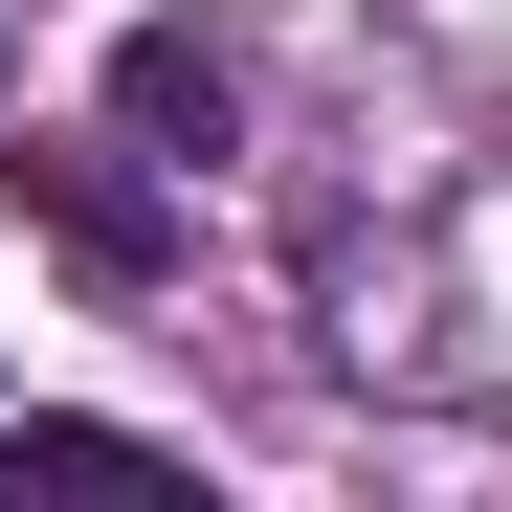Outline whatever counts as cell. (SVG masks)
Returning <instances> with one entry per match:
<instances>
[{
	"instance_id": "6da1fadb",
	"label": "cell",
	"mask_w": 512,
	"mask_h": 512,
	"mask_svg": "<svg viewBox=\"0 0 512 512\" xmlns=\"http://www.w3.org/2000/svg\"><path fill=\"white\" fill-rule=\"evenodd\" d=\"M0 201H23L90 290H156V268H179V201L134 179V134H23V156H0Z\"/></svg>"
},
{
	"instance_id": "7a4b0ae2",
	"label": "cell",
	"mask_w": 512,
	"mask_h": 512,
	"mask_svg": "<svg viewBox=\"0 0 512 512\" xmlns=\"http://www.w3.org/2000/svg\"><path fill=\"white\" fill-rule=\"evenodd\" d=\"M112 134L156 156V179H223V156H245V90H223V45H201V23H112Z\"/></svg>"
}]
</instances>
